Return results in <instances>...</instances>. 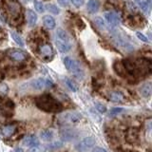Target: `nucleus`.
I'll return each instance as SVG.
<instances>
[{
	"label": "nucleus",
	"mask_w": 152,
	"mask_h": 152,
	"mask_svg": "<svg viewBox=\"0 0 152 152\" xmlns=\"http://www.w3.org/2000/svg\"><path fill=\"white\" fill-rule=\"evenodd\" d=\"M114 69L116 70V72L119 74V75H125L126 74V69L125 66H124V64L123 63H120V62H116L115 65H114Z\"/></svg>",
	"instance_id": "nucleus-23"
},
{
	"label": "nucleus",
	"mask_w": 152,
	"mask_h": 152,
	"mask_svg": "<svg viewBox=\"0 0 152 152\" xmlns=\"http://www.w3.org/2000/svg\"><path fill=\"white\" fill-rule=\"evenodd\" d=\"M45 9H47V11L50 12V13H52L53 15H56V14L59 13V9L57 8L55 5H53V4H48V5H46Z\"/></svg>",
	"instance_id": "nucleus-26"
},
{
	"label": "nucleus",
	"mask_w": 152,
	"mask_h": 152,
	"mask_svg": "<svg viewBox=\"0 0 152 152\" xmlns=\"http://www.w3.org/2000/svg\"><path fill=\"white\" fill-rule=\"evenodd\" d=\"M95 108L97 109V110L99 112H101V113H104L107 111V107L104 104H103L102 103H100V102H96L95 103Z\"/></svg>",
	"instance_id": "nucleus-29"
},
{
	"label": "nucleus",
	"mask_w": 152,
	"mask_h": 152,
	"mask_svg": "<svg viewBox=\"0 0 152 152\" xmlns=\"http://www.w3.org/2000/svg\"><path fill=\"white\" fill-rule=\"evenodd\" d=\"M134 69H135V73H142L145 74L149 72L151 69V63L149 60L146 59H139L134 63Z\"/></svg>",
	"instance_id": "nucleus-9"
},
{
	"label": "nucleus",
	"mask_w": 152,
	"mask_h": 152,
	"mask_svg": "<svg viewBox=\"0 0 152 152\" xmlns=\"http://www.w3.org/2000/svg\"><path fill=\"white\" fill-rule=\"evenodd\" d=\"M108 99L110 100L111 102L114 103H120V102H124L126 100L125 95H124L122 92L120 91H112L109 93L108 95Z\"/></svg>",
	"instance_id": "nucleus-17"
},
{
	"label": "nucleus",
	"mask_w": 152,
	"mask_h": 152,
	"mask_svg": "<svg viewBox=\"0 0 152 152\" xmlns=\"http://www.w3.org/2000/svg\"><path fill=\"white\" fill-rule=\"evenodd\" d=\"M81 119H82V115L77 111H68L59 116L60 123L64 124V125L76 124V123H78Z\"/></svg>",
	"instance_id": "nucleus-5"
},
{
	"label": "nucleus",
	"mask_w": 152,
	"mask_h": 152,
	"mask_svg": "<svg viewBox=\"0 0 152 152\" xmlns=\"http://www.w3.org/2000/svg\"><path fill=\"white\" fill-rule=\"evenodd\" d=\"M28 152H42V148H41V146H34V147H31V148L28 150Z\"/></svg>",
	"instance_id": "nucleus-34"
},
{
	"label": "nucleus",
	"mask_w": 152,
	"mask_h": 152,
	"mask_svg": "<svg viewBox=\"0 0 152 152\" xmlns=\"http://www.w3.org/2000/svg\"><path fill=\"white\" fill-rule=\"evenodd\" d=\"M91 152H107L106 149H104L103 147H96V148H94Z\"/></svg>",
	"instance_id": "nucleus-35"
},
{
	"label": "nucleus",
	"mask_w": 152,
	"mask_h": 152,
	"mask_svg": "<svg viewBox=\"0 0 152 152\" xmlns=\"http://www.w3.org/2000/svg\"><path fill=\"white\" fill-rule=\"evenodd\" d=\"M60 6L62 7H68L69 5V0H57Z\"/></svg>",
	"instance_id": "nucleus-33"
},
{
	"label": "nucleus",
	"mask_w": 152,
	"mask_h": 152,
	"mask_svg": "<svg viewBox=\"0 0 152 152\" xmlns=\"http://www.w3.org/2000/svg\"><path fill=\"white\" fill-rule=\"evenodd\" d=\"M62 142H55L54 144H52V145H49V148H50V149H52V150H55V149H59V148H61L62 147Z\"/></svg>",
	"instance_id": "nucleus-32"
},
{
	"label": "nucleus",
	"mask_w": 152,
	"mask_h": 152,
	"mask_svg": "<svg viewBox=\"0 0 152 152\" xmlns=\"http://www.w3.org/2000/svg\"><path fill=\"white\" fill-rule=\"evenodd\" d=\"M124 111H125V108H123V107H112L110 110H109V115L116 116L118 114H120Z\"/></svg>",
	"instance_id": "nucleus-28"
},
{
	"label": "nucleus",
	"mask_w": 152,
	"mask_h": 152,
	"mask_svg": "<svg viewBox=\"0 0 152 152\" xmlns=\"http://www.w3.org/2000/svg\"><path fill=\"white\" fill-rule=\"evenodd\" d=\"M55 46L62 53H66L72 48L70 38L63 28H58L55 32Z\"/></svg>",
	"instance_id": "nucleus-2"
},
{
	"label": "nucleus",
	"mask_w": 152,
	"mask_h": 152,
	"mask_svg": "<svg viewBox=\"0 0 152 152\" xmlns=\"http://www.w3.org/2000/svg\"><path fill=\"white\" fill-rule=\"evenodd\" d=\"M64 65L74 78L77 80H83L85 78V70L78 61L68 56L64 59Z\"/></svg>",
	"instance_id": "nucleus-3"
},
{
	"label": "nucleus",
	"mask_w": 152,
	"mask_h": 152,
	"mask_svg": "<svg viewBox=\"0 0 152 152\" xmlns=\"http://www.w3.org/2000/svg\"><path fill=\"white\" fill-rule=\"evenodd\" d=\"M0 26H1V21H0Z\"/></svg>",
	"instance_id": "nucleus-37"
},
{
	"label": "nucleus",
	"mask_w": 152,
	"mask_h": 152,
	"mask_svg": "<svg viewBox=\"0 0 152 152\" xmlns=\"http://www.w3.org/2000/svg\"><path fill=\"white\" fill-rule=\"evenodd\" d=\"M22 145L24 146L27 147H34V146H39V141H38V138L35 135H28L27 137H25L22 141Z\"/></svg>",
	"instance_id": "nucleus-13"
},
{
	"label": "nucleus",
	"mask_w": 152,
	"mask_h": 152,
	"mask_svg": "<svg viewBox=\"0 0 152 152\" xmlns=\"http://www.w3.org/2000/svg\"><path fill=\"white\" fill-rule=\"evenodd\" d=\"M54 137V133L53 131H51L50 129H46V130H43L40 133V138L43 141H46V142H50Z\"/></svg>",
	"instance_id": "nucleus-21"
},
{
	"label": "nucleus",
	"mask_w": 152,
	"mask_h": 152,
	"mask_svg": "<svg viewBox=\"0 0 152 152\" xmlns=\"http://www.w3.org/2000/svg\"><path fill=\"white\" fill-rule=\"evenodd\" d=\"M36 106L46 112H59L62 110V104L50 94H43L36 99Z\"/></svg>",
	"instance_id": "nucleus-1"
},
{
	"label": "nucleus",
	"mask_w": 152,
	"mask_h": 152,
	"mask_svg": "<svg viewBox=\"0 0 152 152\" xmlns=\"http://www.w3.org/2000/svg\"><path fill=\"white\" fill-rule=\"evenodd\" d=\"M70 2L72 3V5L76 8H80L84 5L85 0H70Z\"/></svg>",
	"instance_id": "nucleus-31"
},
{
	"label": "nucleus",
	"mask_w": 152,
	"mask_h": 152,
	"mask_svg": "<svg viewBox=\"0 0 152 152\" xmlns=\"http://www.w3.org/2000/svg\"><path fill=\"white\" fill-rule=\"evenodd\" d=\"M33 5H34V8L35 10L38 12H43L45 11V6L44 4H43L41 1H38V0H35L34 2H33Z\"/></svg>",
	"instance_id": "nucleus-27"
},
{
	"label": "nucleus",
	"mask_w": 152,
	"mask_h": 152,
	"mask_svg": "<svg viewBox=\"0 0 152 152\" xmlns=\"http://www.w3.org/2000/svg\"><path fill=\"white\" fill-rule=\"evenodd\" d=\"M26 20L28 27H34L37 22V15L32 10H27L26 12Z\"/></svg>",
	"instance_id": "nucleus-16"
},
{
	"label": "nucleus",
	"mask_w": 152,
	"mask_h": 152,
	"mask_svg": "<svg viewBox=\"0 0 152 152\" xmlns=\"http://www.w3.org/2000/svg\"><path fill=\"white\" fill-rule=\"evenodd\" d=\"M100 8L99 0H88L87 4V10L89 13H96Z\"/></svg>",
	"instance_id": "nucleus-18"
},
{
	"label": "nucleus",
	"mask_w": 152,
	"mask_h": 152,
	"mask_svg": "<svg viewBox=\"0 0 152 152\" xmlns=\"http://www.w3.org/2000/svg\"><path fill=\"white\" fill-rule=\"evenodd\" d=\"M15 129H16L15 125H7L2 127V134L6 138H9L15 132Z\"/></svg>",
	"instance_id": "nucleus-20"
},
{
	"label": "nucleus",
	"mask_w": 152,
	"mask_h": 152,
	"mask_svg": "<svg viewBox=\"0 0 152 152\" xmlns=\"http://www.w3.org/2000/svg\"><path fill=\"white\" fill-rule=\"evenodd\" d=\"M94 23L96 24V26L100 28V30L102 31H104L107 28V25L106 23H104V21L103 20V19L101 17H96L94 19Z\"/></svg>",
	"instance_id": "nucleus-25"
},
{
	"label": "nucleus",
	"mask_w": 152,
	"mask_h": 152,
	"mask_svg": "<svg viewBox=\"0 0 152 152\" xmlns=\"http://www.w3.org/2000/svg\"><path fill=\"white\" fill-rule=\"evenodd\" d=\"M64 82H65L66 87H68L71 90V91H73V92L78 91V86H77V84H76L73 80H71L69 78H65Z\"/></svg>",
	"instance_id": "nucleus-22"
},
{
	"label": "nucleus",
	"mask_w": 152,
	"mask_h": 152,
	"mask_svg": "<svg viewBox=\"0 0 152 152\" xmlns=\"http://www.w3.org/2000/svg\"><path fill=\"white\" fill-rule=\"evenodd\" d=\"M11 35H12V40L16 43V44L18 45V46H20V47H23L24 45H25V43H24V41H23V38L18 34V33H16V32H12L11 33Z\"/></svg>",
	"instance_id": "nucleus-24"
},
{
	"label": "nucleus",
	"mask_w": 152,
	"mask_h": 152,
	"mask_svg": "<svg viewBox=\"0 0 152 152\" xmlns=\"http://www.w3.org/2000/svg\"><path fill=\"white\" fill-rule=\"evenodd\" d=\"M138 90H139V93H140L141 96H142L144 98H148V97H150L151 92H152L151 84L149 82H146L145 84H142Z\"/></svg>",
	"instance_id": "nucleus-15"
},
{
	"label": "nucleus",
	"mask_w": 152,
	"mask_h": 152,
	"mask_svg": "<svg viewBox=\"0 0 152 152\" xmlns=\"http://www.w3.org/2000/svg\"><path fill=\"white\" fill-rule=\"evenodd\" d=\"M95 142L96 141L93 137H86L75 145L74 148L78 152H87L95 145Z\"/></svg>",
	"instance_id": "nucleus-7"
},
{
	"label": "nucleus",
	"mask_w": 152,
	"mask_h": 152,
	"mask_svg": "<svg viewBox=\"0 0 152 152\" xmlns=\"http://www.w3.org/2000/svg\"><path fill=\"white\" fill-rule=\"evenodd\" d=\"M111 38H112L113 43L116 45V47H118L119 49H121L122 50L126 52H131L134 50L133 46L126 39H125L117 31H111Z\"/></svg>",
	"instance_id": "nucleus-4"
},
{
	"label": "nucleus",
	"mask_w": 152,
	"mask_h": 152,
	"mask_svg": "<svg viewBox=\"0 0 152 152\" xmlns=\"http://www.w3.org/2000/svg\"><path fill=\"white\" fill-rule=\"evenodd\" d=\"M8 55L11 59L13 61H17V62H22L25 61L27 59V53L25 51H23L21 50L18 49H12L8 51Z\"/></svg>",
	"instance_id": "nucleus-11"
},
{
	"label": "nucleus",
	"mask_w": 152,
	"mask_h": 152,
	"mask_svg": "<svg viewBox=\"0 0 152 152\" xmlns=\"http://www.w3.org/2000/svg\"><path fill=\"white\" fill-rule=\"evenodd\" d=\"M104 18H106L107 22L112 28L119 26V25H120V23H121L120 17H119L118 14L115 13L114 12H106V13H104Z\"/></svg>",
	"instance_id": "nucleus-12"
},
{
	"label": "nucleus",
	"mask_w": 152,
	"mask_h": 152,
	"mask_svg": "<svg viewBox=\"0 0 152 152\" xmlns=\"http://www.w3.org/2000/svg\"><path fill=\"white\" fill-rule=\"evenodd\" d=\"M12 152H24V151H23V149H22V148H15V149H14Z\"/></svg>",
	"instance_id": "nucleus-36"
},
{
	"label": "nucleus",
	"mask_w": 152,
	"mask_h": 152,
	"mask_svg": "<svg viewBox=\"0 0 152 152\" xmlns=\"http://www.w3.org/2000/svg\"><path fill=\"white\" fill-rule=\"evenodd\" d=\"M136 36L139 38V39L141 40V41H142V42H145V43H149V39L147 38L145 34H142V33H141V32H136Z\"/></svg>",
	"instance_id": "nucleus-30"
},
{
	"label": "nucleus",
	"mask_w": 152,
	"mask_h": 152,
	"mask_svg": "<svg viewBox=\"0 0 152 152\" xmlns=\"http://www.w3.org/2000/svg\"><path fill=\"white\" fill-rule=\"evenodd\" d=\"M43 24H44V27L48 28V30H53L56 25L54 18L50 15H46L43 17Z\"/></svg>",
	"instance_id": "nucleus-19"
},
{
	"label": "nucleus",
	"mask_w": 152,
	"mask_h": 152,
	"mask_svg": "<svg viewBox=\"0 0 152 152\" xmlns=\"http://www.w3.org/2000/svg\"><path fill=\"white\" fill-rule=\"evenodd\" d=\"M30 88L33 90H36V91H40L45 88H51L53 84H52L50 80L44 79V78H37V79H33L31 80L30 83H28Z\"/></svg>",
	"instance_id": "nucleus-6"
},
{
	"label": "nucleus",
	"mask_w": 152,
	"mask_h": 152,
	"mask_svg": "<svg viewBox=\"0 0 152 152\" xmlns=\"http://www.w3.org/2000/svg\"><path fill=\"white\" fill-rule=\"evenodd\" d=\"M78 137V132L72 127L66 126L60 130V138L65 142H71Z\"/></svg>",
	"instance_id": "nucleus-8"
},
{
	"label": "nucleus",
	"mask_w": 152,
	"mask_h": 152,
	"mask_svg": "<svg viewBox=\"0 0 152 152\" xmlns=\"http://www.w3.org/2000/svg\"><path fill=\"white\" fill-rule=\"evenodd\" d=\"M6 5L9 13L12 16L16 17L21 12V5L16 0H6Z\"/></svg>",
	"instance_id": "nucleus-10"
},
{
	"label": "nucleus",
	"mask_w": 152,
	"mask_h": 152,
	"mask_svg": "<svg viewBox=\"0 0 152 152\" xmlns=\"http://www.w3.org/2000/svg\"><path fill=\"white\" fill-rule=\"evenodd\" d=\"M39 53L44 58H51L53 55V50L50 44H43L39 47Z\"/></svg>",
	"instance_id": "nucleus-14"
}]
</instances>
